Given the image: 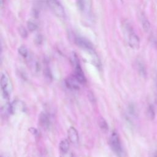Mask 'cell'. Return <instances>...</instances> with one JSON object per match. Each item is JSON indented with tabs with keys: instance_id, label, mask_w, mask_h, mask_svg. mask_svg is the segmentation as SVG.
<instances>
[{
	"instance_id": "cell-1",
	"label": "cell",
	"mask_w": 157,
	"mask_h": 157,
	"mask_svg": "<svg viewBox=\"0 0 157 157\" xmlns=\"http://www.w3.org/2000/svg\"><path fill=\"white\" fill-rule=\"evenodd\" d=\"M124 29L128 45L133 49H138L140 47V41L132 27L130 25L126 24Z\"/></svg>"
},
{
	"instance_id": "cell-2",
	"label": "cell",
	"mask_w": 157,
	"mask_h": 157,
	"mask_svg": "<svg viewBox=\"0 0 157 157\" xmlns=\"http://www.w3.org/2000/svg\"><path fill=\"white\" fill-rule=\"evenodd\" d=\"M110 144L112 150L117 156H121L123 153V149L119 136L116 131L112 133L110 137Z\"/></svg>"
},
{
	"instance_id": "cell-3",
	"label": "cell",
	"mask_w": 157,
	"mask_h": 157,
	"mask_svg": "<svg viewBox=\"0 0 157 157\" xmlns=\"http://www.w3.org/2000/svg\"><path fill=\"white\" fill-rule=\"evenodd\" d=\"M1 88L4 98L7 100H9L11 96L12 87L9 79L6 73H2V74Z\"/></svg>"
},
{
	"instance_id": "cell-4",
	"label": "cell",
	"mask_w": 157,
	"mask_h": 157,
	"mask_svg": "<svg viewBox=\"0 0 157 157\" xmlns=\"http://www.w3.org/2000/svg\"><path fill=\"white\" fill-rule=\"evenodd\" d=\"M73 63L75 67V72H74V76L77 79V80L80 83V84H84L87 82V79L85 77L83 71L80 67L79 64V60L77 59V57H74L73 59Z\"/></svg>"
},
{
	"instance_id": "cell-5",
	"label": "cell",
	"mask_w": 157,
	"mask_h": 157,
	"mask_svg": "<svg viewBox=\"0 0 157 157\" xmlns=\"http://www.w3.org/2000/svg\"><path fill=\"white\" fill-rule=\"evenodd\" d=\"M48 4L53 13L59 17H65V13L62 6L57 0H48Z\"/></svg>"
},
{
	"instance_id": "cell-6",
	"label": "cell",
	"mask_w": 157,
	"mask_h": 157,
	"mask_svg": "<svg viewBox=\"0 0 157 157\" xmlns=\"http://www.w3.org/2000/svg\"><path fill=\"white\" fill-rule=\"evenodd\" d=\"M75 42L78 46L83 49L87 50L91 52H94L92 44L86 39L81 37H77L75 39Z\"/></svg>"
},
{
	"instance_id": "cell-7",
	"label": "cell",
	"mask_w": 157,
	"mask_h": 157,
	"mask_svg": "<svg viewBox=\"0 0 157 157\" xmlns=\"http://www.w3.org/2000/svg\"><path fill=\"white\" fill-rule=\"evenodd\" d=\"M25 107V106L22 101H15L9 104L8 107V110L11 113H16L23 111Z\"/></svg>"
},
{
	"instance_id": "cell-8",
	"label": "cell",
	"mask_w": 157,
	"mask_h": 157,
	"mask_svg": "<svg viewBox=\"0 0 157 157\" xmlns=\"http://www.w3.org/2000/svg\"><path fill=\"white\" fill-rule=\"evenodd\" d=\"M65 83L66 87L72 90H79L80 89V83L77 80L74 76L68 77L65 80Z\"/></svg>"
},
{
	"instance_id": "cell-9",
	"label": "cell",
	"mask_w": 157,
	"mask_h": 157,
	"mask_svg": "<svg viewBox=\"0 0 157 157\" xmlns=\"http://www.w3.org/2000/svg\"><path fill=\"white\" fill-rule=\"evenodd\" d=\"M69 140L73 144H77L79 142V134L74 127H70L68 130Z\"/></svg>"
},
{
	"instance_id": "cell-10",
	"label": "cell",
	"mask_w": 157,
	"mask_h": 157,
	"mask_svg": "<svg viewBox=\"0 0 157 157\" xmlns=\"http://www.w3.org/2000/svg\"><path fill=\"white\" fill-rule=\"evenodd\" d=\"M39 123L42 127L44 128H48L50 125V118L48 114L46 112H41L39 117Z\"/></svg>"
},
{
	"instance_id": "cell-11",
	"label": "cell",
	"mask_w": 157,
	"mask_h": 157,
	"mask_svg": "<svg viewBox=\"0 0 157 157\" xmlns=\"http://www.w3.org/2000/svg\"><path fill=\"white\" fill-rule=\"evenodd\" d=\"M136 67L139 75L142 77H146L147 76V72L144 64L141 61H137L136 63Z\"/></svg>"
},
{
	"instance_id": "cell-12",
	"label": "cell",
	"mask_w": 157,
	"mask_h": 157,
	"mask_svg": "<svg viewBox=\"0 0 157 157\" xmlns=\"http://www.w3.org/2000/svg\"><path fill=\"white\" fill-rule=\"evenodd\" d=\"M140 22L144 30L147 33L149 32L150 30V23L147 20V19L146 17V16H144V15H141Z\"/></svg>"
},
{
	"instance_id": "cell-13",
	"label": "cell",
	"mask_w": 157,
	"mask_h": 157,
	"mask_svg": "<svg viewBox=\"0 0 157 157\" xmlns=\"http://www.w3.org/2000/svg\"><path fill=\"white\" fill-rule=\"evenodd\" d=\"M60 150L63 153H66L69 149V142L68 139H63L61 140L59 144Z\"/></svg>"
},
{
	"instance_id": "cell-14",
	"label": "cell",
	"mask_w": 157,
	"mask_h": 157,
	"mask_svg": "<svg viewBox=\"0 0 157 157\" xmlns=\"http://www.w3.org/2000/svg\"><path fill=\"white\" fill-rule=\"evenodd\" d=\"M99 125L100 128H101V130H103L104 131H107L109 129V126L107 122L104 118H100L99 119Z\"/></svg>"
},
{
	"instance_id": "cell-15",
	"label": "cell",
	"mask_w": 157,
	"mask_h": 157,
	"mask_svg": "<svg viewBox=\"0 0 157 157\" xmlns=\"http://www.w3.org/2000/svg\"><path fill=\"white\" fill-rule=\"evenodd\" d=\"M147 116L150 120H153L155 117V112L153 105H149L147 109Z\"/></svg>"
},
{
	"instance_id": "cell-16",
	"label": "cell",
	"mask_w": 157,
	"mask_h": 157,
	"mask_svg": "<svg viewBox=\"0 0 157 157\" xmlns=\"http://www.w3.org/2000/svg\"><path fill=\"white\" fill-rule=\"evenodd\" d=\"M19 53L21 56L24 57V58H26V57L28 56V50L24 46H21L20 47H19Z\"/></svg>"
},
{
	"instance_id": "cell-17",
	"label": "cell",
	"mask_w": 157,
	"mask_h": 157,
	"mask_svg": "<svg viewBox=\"0 0 157 157\" xmlns=\"http://www.w3.org/2000/svg\"><path fill=\"white\" fill-rule=\"evenodd\" d=\"M28 30H29L30 32H33V31H35L37 28H38V26L37 25H36L34 22H28Z\"/></svg>"
},
{
	"instance_id": "cell-18",
	"label": "cell",
	"mask_w": 157,
	"mask_h": 157,
	"mask_svg": "<svg viewBox=\"0 0 157 157\" xmlns=\"http://www.w3.org/2000/svg\"><path fill=\"white\" fill-rule=\"evenodd\" d=\"M77 3L79 8L80 10H82V11L84 10L85 7V0H77Z\"/></svg>"
},
{
	"instance_id": "cell-19",
	"label": "cell",
	"mask_w": 157,
	"mask_h": 157,
	"mask_svg": "<svg viewBox=\"0 0 157 157\" xmlns=\"http://www.w3.org/2000/svg\"><path fill=\"white\" fill-rule=\"evenodd\" d=\"M29 130V131H30L32 134H33V135H35V136H37V135L39 134V131H38V130L36 129V128H29V130Z\"/></svg>"
},
{
	"instance_id": "cell-20",
	"label": "cell",
	"mask_w": 157,
	"mask_h": 157,
	"mask_svg": "<svg viewBox=\"0 0 157 157\" xmlns=\"http://www.w3.org/2000/svg\"><path fill=\"white\" fill-rule=\"evenodd\" d=\"M20 33L21 36H22L23 38H26V37L27 36V32H26V30L25 29V28H20Z\"/></svg>"
},
{
	"instance_id": "cell-21",
	"label": "cell",
	"mask_w": 157,
	"mask_h": 157,
	"mask_svg": "<svg viewBox=\"0 0 157 157\" xmlns=\"http://www.w3.org/2000/svg\"><path fill=\"white\" fill-rule=\"evenodd\" d=\"M154 157H157V152L155 153V155H154Z\"/></svg>"
},
{
	"instance_id": "cell-22",
	"label": "cell",
	"mask_w": 157,
	"mask_h": 157,
	"mask_svg": "<svg viewBox=\"0 0 157 157\" xmlns=\"http://www.w3.org/2000/svg\"><path fill=\"white\" fill-rule=\"evenodd\" d=\"M71 157H75V156H73H73H71Z\"/></svg>"
}]
</instances>
